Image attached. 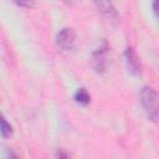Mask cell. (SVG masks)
<instances>
[{
	"label": "cell",
	"mask_w": 159,
	"mask_h": 159,
	"mask_svg": "<svg viewBox=\"0 0 159 159\" xmlns=\"http://www.w3.org/2000/svg\"><path fill=\"white\" fill-rule=\"evenodd\" d=\"M75 99H76L77 103L82 104V106H86V104L89 103L91 97H89L88 92H87L84 88H80V89L76 92V94H75Z\"/></svg>",
	"instance_id": "cell-6"
},
{
	"label": "cell",
	"mask_w": 159,
	"mask_h": 159,
	"mask_svg": "<svg viewBox=\"0 0 159 159\" xmlns=\"http://www.w3.org/2000/svg\"><path fill=\"white\" fill-rule=\"evenodd\" d=\"M56 159H71V157L63 150V149H60L56 154Z\"/></svg>",
	"instance_id": "cell-8"
},
{
	"label": "cell",
	"mask_w": 159,
	"mask_h": 159,
	"mask_svg": "<svg viewBox=\"0 0 159 159\" xmlns=\"http://www.w3.org/2000/svg\"><path fill=\"white\" fill-rule=\"evenodd\" d=\"M124 57H125V62H127V67H128L129 72L135 76H139L140 71H142L140 61L132 47H127V50L124 52Z\"/></svg>",
	"instance_id": "cell-4"
},
{
	"label": "cell",
	"mask_w": 159,
	"mask_h": 159,
	"mask_svg": "<svg viewBox=\"0 0 159 159\" xmlns=\"http://www.w3.org/2000/svg\"><path fill=\"white\" fill-rule=\"evenodd\" d=\"M56 43L62 51H71L76 46V34L72 29L65 27L56 36Z\"/></svg>",
	"instance_id": "cell-2"
},
{
	"label": "cell",
	"mask_w": 159,
	"mask_h": 159,
	"mask_svg": "<svg viewBox=\"0 0 159 159\" xmlns=\"http://www.w3.org/2000/svg\"><path fill=\"white\" fill-rule=\"evenodd\" d=\"M6 159H20V158H19L14 152L10 150V152H7V157H6Z\"/></svg>",
	"instance_id": "cell-9"
},
{
	"label": "cell",
	"mask_w": 159,
	"mask_h": 159,
	"mask_svg": "<svg viewBox=\"0 0 159 159\" xmlns=\"http://www.w3.org/2000/svg\"><path fill=\"white\" fill-rule=\"evenodd\" d=\"M0 133L2 134V137H9L12 133V128L9 124V122L5 119V117L0 113Z\"/></svg>",
	"instance_id": "cell-7"
},
{
	"label": "cell",
	"mask_w": 159,
	"mask_h": 159,
	"mask_svg": "<svg viewBox=\"0 0 159 159\" xmlns=\"http://www.w3.org/2000/svg\"><path fill=\"white\" fill-rule=\"evenodd\" d=\"M96 6L99 9L101 12L106 14L107 16L112 17V19H117V11L116 9L113 7V5L108 1H104V2H96Z\"/></svg>",
	"instance_id": "cell-5"
},
{
	"label": "cell",
	"mask_w": 159,
	"mask_h": 159,
	"mask_svg": "<svg viewBox=\"0 0 159 159\" xmlns=\"http://www.w3.org/2000/svg\"><path fill=\"white\" fill-rule=\"evenodd\" d=\"M140 102L148 116L153 122L158 119V96L152 87H144L140 92Z\"/></svg>",
	"instance_id": "cell-1"
},
{
	"label": "cell",
	"mask_w": 159,
	"mask_h": 159,
	"mask_svg": "<svg viewBox=\"0 0 159 159\" xmlns=\"http://www.w3.org/2000/svg\"><path fill=\"white\" fill-rule=\"evenodd\" d=\"M108 46L104 45L92 53V66L98 73H103L108 66Z\"/></svg>",
	"instance_id": "cell-3"
}]
</instances>
